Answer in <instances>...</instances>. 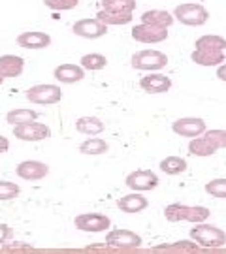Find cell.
Here are the masks:
<instances>
[{
    "mask_svg": "<svg viewBox=\"0 0 226 254\" xmlns=\"http://www.w3.org/2000/svg\"><path fill=\"white\" fill-rule=\"evenodd\" d=\"M226 38L219 34L200 36L190 53V61L198 66H219L226 61Z\"/></svg>",
    "mask_w": 226,
    "mask_h": 254,
    "instance_id": "cell-1",
    "label": "cell"
},
{
    "mask_svg": "<svg viewBox=\"0 0 226 254\" xmlns=\"http://www.w3.org/2000/svg\"><path fill=\"white\" fill-rule=\"evenodd\" d=\"M221 149H226V130L215 128V130H206L202 136L190 137L189 153L192 156H211Z\"/></svg>",
    "mask_w": 226,
    "mask_h": 254,
    "instance_id": "cell-2",
    "label": "cell"
},
{
    "mask_svg": "<svg viewBox=\"0 0 226 254\" xmlns=\"http://www.w3.org/2000/svg\"><path fill=\"white\" fill-rule=\"evenodd\" d=\"M211 211L204 205H183V203H170L164 209V217L168 222H206Z\"/></svg>",
    "mask_w": 226,
    "mask_h": 254,
    "instance_id": "cell-3",
    "label": "cell"
},
{
    "mask_svg": "<svg viewBox=\"0 0 226 254\" xmlns=\"http://www.w3.org/2000/svg\"><path fill=\"white\" fill-rule=\"evenodd\" d=\"M190 237L204 249H219L226 245L225 230L206 222H196L194 228H190Z\"/></svg>",
    "mask_w": 226,
    "mask_h": 254,
    "instance_id": "cell-4",
    "label": "cell"
},
{
    "mask_svg": "<svg viewBox=\"0 0 226 254\" xmlns=\"http://www.w3.org/2000/svg\"><path fill=\"white\" fill-rule=\"evenodd\" d=\"M130 64L134 70H142V72H158L168 66V57L166 53L158 51V49H144L132 55Z\"/></svg>",
    "mask_w": 226,
    "mask_h": 254,
    "instance_id": "cell-5",
    "label": "cell"
},
{
    "mask_svg": "<svg viewBox=\"0 0 226 254\" xmlns=\"http://www.w3.org/2000/svg\"><path fill=\"white\" fill-rule=\"evenodd\" d=\"M173 17H175V21H179L187 27H202L208 23L209 11L202 4L187 2V4H179L173 9Z\"/></svg>",
    "mask_w": 226,
    "mask_h": 254,
    "instance_id": "cell-6",
    "label": "cell"
},
{
    "mask_svg": "<svg viewBox=\"0 0 226 254\" xmlns=\"http://www.w3.org/2000/svg\"><path fill=\"white\" fill-rule=\"evenodd\" d=\"M25 98L30 104H40V106H53L63 100V91L57 85H34L25 92Z\"/></svg>",
    "mask_w": 226,
    "mask_h": 254,
    "instance_id": "cell-7",
    "label": "cell"
},
{
    "mask_svg": "<svg viewBox=\"0 0 226 254\" xmlns=\"http://www.w3.org/2000/svg\"><path fill=\"white\" fill-rule=\"evenodd\" d=\"M106 243L115 251H134L140 249L144 239L138 236L136 232L130 230H123V228H115V230H109L108 236H106Z\"/></svg>",
    "mask_w": 226,
    "mask_h": 254,
    "instance_id": "cell-8",
    "label": "cell"
},
{
    "mask_svg": "<svg viewBox=\"0 0 226 254\" xmlns=\"http://www.w3.org/2000/svg\"><path fill=\"white\" fill-rule=\"evenodd\" d=\"M74 226L87 234H102L111 228V220L102 213H81L74 218Z\"/></svg>",
    "mask_w": 226,
    "mask_h": 254,
    "instance_id": "cell-9",
    "label": "cell"
},
{
    "mask_svg": "<svg viewBox=\"0 0 226 254\" xmlns=\"http://www.w3.org/2000/svg\"><path fill=\"white\" fill-rule=\"evenodd\" d=\"M13 137H17L21 141H42L51 137V128L44 125V123H36V121H30V123H23V125H15L13 127Z\"/></svg>",
    "mask_w": 226,
    "mask_h": 254,
    "instance_id": "cell-10",
    "label": "cell"
},
{
    "mask_svg": "<svg viewBox=\"0 0 226 254\" xmlns=\"http://www.w3.org/2000/svg\"><path fill=\"white\" fill-rule=\"evenodd\" d=\"M125 183L130 190L147 192L158 187V175L151 170H136V172L128 173Z\"/></svg>",
    "mask_w": 226,
    "mask_h": 254,
    "instance_id": "cell-11",
    "label": "cell"
},
{
    "mask_svg": "<svg viewBox=\"0 0 226 254\" xmlns=\"http://www.w3.org/2000/svg\"><path fill=\"white\" fill-rule=\"evenodd\" d=\"M132 40L140 44H160L164 40H168V28L140 23L132 28Z\"/></svg>",
    "mask_w": 226,
    "mask_h": 254,
    "instance_id": "cell-12",
    "label": "cell"
},
{
    "mask_svg": "<svg viewBox=\"0 0 226 254\" xmlns=\"http://www.w3.org/2000/svg\"><path fill=\"white\" fill-rule=\"evenodd\" d=\"M72 32L75 36L85 38V40H96V38L106 36L108 25H104L98 17L96 19H79L72 27Z\"/></svg>",
    "mask_w": 226,
    "mask_h": 254,
    "instance_id": "cell-13",
    "label": "cell"
},
{
    "mask_svg": "<svg viewBox=\"0 0 226 254\" xmlns=\"http://www.w3.org/2000/svg\"><path fill=\"white\" fill-rule=\"evenodd\" d=\"M173 134L181 137H196L202 136L208 128H206V121L200 117H181L172 123Z\"/></svg>",
    "mask_w": 226,
    "mask_h": 254,
    "instance_id": "cell-14",
    "label": "cell"
},
{
    "mask_svg": "<svg viewBox=\"0 0 226 254\" xmlns=\"http://www.w3.org/2000/svg\"><path fill=\"white\" fill-rule=\"evenodd\" d=\"M15 173L23 181H40L49 175V166L40 160H25L15 168Z\"/></svg>",
    "mask_w": 226,
    "mask_h": 254,
    "instance_id": "cell-15",
    "label": "cell"
},
{
    "mask_svg": "<svg viewBox=\"0 0 226 254\" xmlns=\"http://www.w3.org/2000/svg\"><path fill=\"white\" fill-rule=\"evenodd\" d=\"M140 87H142V91L149 92V94H164L172 89V79L164 73L151 72L140 79Z\"/></svg>",
    "mask_w": 226,
    "mask_h": 254,
    "instance_id": "cell-16",
    "label": "cell"
},
{
    "mask_svg": "<svg viewBox=\"0 0 226 254\" xmlns=\"http://www.w3.org/2000/svg\"><path fill=\"white\" fill-rule=\"evenodd\" d=\"M17 46L23 49H45L51 46V36L47 32H40V30L21 32L17 36Z\"/></svg>",
    "mask_w": 226,
    "mask_h": 254,
    "instance_id": "cell-17",
    "label": "cell"
},
{
    "mask_svg": "<svg viewBox=\"0 0 226 254\" xmlns=\"http://www.w3.org/2000/svg\"><path fill=\"white\" fill-rule=\"evenodd\" d=\"M53 77L59 83L72 85V83L81 81L83 77H85V68H83L81 64H70V63L61 64V66H57V68H55Z\"/></svg>",
    "mask_w": 226,
    "mask_h": 254,
    "instance_id": "cell-18",
    "label": "cell"
},
{
    "mask_svg": "<svg viewBox=\"0 0 226 254\" xmlns=\"http://www.w3.org/2000/svg\"><path fill=\"white\" fill-rule=\"evenodd\" d=\"M149 205V201L145 198L142 192H132V194H127V196H123V198H119L117 200V207L123 211V213H127V215H136V213H142L145 211Z\"/></svg>",
    "mask_w": 226,
    "mask_h": 254,
    "instance_id": "cell-19",
    "label": "cell"
},
{
    "mask_svg": "<svg viewBox=\"0 0 226 254\" xmlns=\"http://www.w3.org/2000/svg\"><path fill=\"white\" fill-rule=\"evenodd\" d=\"M25 70V59L17 55H2L0 57V75L6 77H19Z\"/></svg>",
    "mask_w": 226,
    "mask_h": 254,
    "instance_id": "cell-20",
    "label": "cell"
},
{
    "mask_svg": "<svg viewBox=\"0 0 226 254\" xmlns=\"http://www.w3.org/2000/svg\"><path fill=\"white\" fill-rule=\"evenodd\" d=\"M175 17L173 13L166 11V9H147L142 13V23L147 25H154V27H172Z\"/></svg>",
    "mask_w": 226,
    "mask_h": 254,
    "instance_id": "cell-21",
    "label": "cell"
},
{
    "mask_svg": "<svg viewBox=\"0 0 226 254\" xmlns=\"http://www.w3.org/2000/svg\"><path fill=\"white\" fill-rule=\"evenodd\" d=\"M75 130L85 136H98L106 130V125L102 123V119L87 115V117H79L75 121Z\"/></svg>",
    "mask_w": 226,
    "mask_h": 254,
    "instance_id": "cell-22",
    "label": "cell"
},
{
    "mask_svg": "<svg viewBox=\"0 0 226 254\" xmlns=\"http://www.w3.org/2000/svg\"><path fill=\"white\" fill-rule=\"evenodd\" d=\"M38 119V111L30 108H17L8 111L6 115V123L15 127V125H23V123H30V121H36Z\"/></svg>",
    "mask_w": 226,
    "mask_h": 254,
    "instance_id": "cell-23",
    "label": "cell"
},
{
    "mask_svg": "<svg viewBox=\"0 0 226 254\" xmlns=\"http://www.w3.org/2000/svg\"><path fill=\"white\" fill-rule=\"evenodd\" d=\"M109 151V145L106 139L102 137H89L85 139L81 145H79V153L89 154V156H96V154H104Z\"/></svg>",
    "mask_w": 226,
    "mask_h": 254,
    "instance_id": "cell-24",
    "label": "cell"
},
{
    "mask_svg": "<svg viewBox=\"0 0 226 254\" xmlns=\"http://www.w3.org/2000/svg\"><path fill=\"white\" fill-rule=\"evenodd\" d=\"M160 172H164L166 175H179L187 170V160L181 156H166L164 160H160Z\"/></svg>",
    "mask_w": 226,
    "mask_h": 254,
    "instance_id": "cell-25",
    "label": "cell"
},
{
    "mask_svg": "<svg viewBox=\"0 0 226 254\" xmlns=\"http://www.w3.org/2000/svg\"><path fill=\"white\" fill-rule=\"evenodd\" d=\"M132 15L134 13H115V11H108V9H100L96 13V17L104 23V25H128L132 23Z\"/></svg>",
    "mask_w": 226,
    "mask_h": 254,
    "instance_id": "cell-26",
    "label": "cell"
},
{
    "mask_svg": "<svg viewBox=\"0 0 226 254\" xmlns=\"http://www.w3.org/2000/svg\"><path fill=\"white\" fill-rule=\"evenodd\" d=\"M79 64H81L85 70H89V72H98V70H104L108 66V59L100 53H89V55H83Z\"/></svg>",
    "mask_w": 226,
    "mask_h": 254,
    "instance_id": "cell-27",
    "label": "cell"
},
{
    "mask_svg": "<svg viewBox=\"0 0 226 254\" xmlns=\"http://www.w3.org/2000/svg\"><path fill=\"white\" fill-rule=\"evenodd\" d=\"M102 9L115 13H134L136 0H102Z\"/></svg>",
    "mask_w": 226,
    "mask_h": 254,
    "instance_id": "cell-28",
    "label": "cell"
},
{
    "mask_svg": "<svg viewBox=\"0 0 226 254\" xmlns=\"http://www.w3.org/2000/svg\"><path fill=\"white\" fill-rule=\"evenodd\" d=\"M198 243L192 239V241H175V243H168V245H158L154 247V251H168V253H194L198 251Z\"/></svg>",
    "mask_w": 226,
    "mask_h": 254,
    "instance_id": "cell-29",
    "label": "cell"
},
{
    "mask_svg": "<svg viewBox=\"0 0 226 254\" xmlns=\"http://www.w3.org/2000/svg\"><path fill=\"white\" fill-rule=\"evenodd\" d=\"M204 190L208 192L209 196H213V198L226 200V179L225 177H221V179H211L209 183H206Z\"/></svg>",
    "mask_w": 226,
    "mask_h": 254,
    "instance_id": "cell-30",
    "label": "cell"
},
{
    "mask_svg": "<svg viewBox=\"0 0 226 254\" xmlns=\"http://www.w3.org/2000/svg\"><path fill=\"white\" fill-rule=\"evenodd\" d=\"M21 194V187L17 183H11V181H0V201H8L17 198Z\"/></svg>",
    "mask_w": 226,
    "mask_h": 254,
    "instance_id": "cell-31",
    "label": "cell"
},
{
    "mask_svg": "<svg viewBox=\"0 0 226 254\" xmlns=\"http://www.w3.org/2000/svg\"><path fill=\"white\" fill-rule=\"evenodd\" d=\"M45 8L55 9V11H66V9H74L79 0H44Z\"/></svg>",
    "mask_w": 226,
    "mask_h": 254,
    "instance_id": "cell-32",
    "label": "cell"
},
{
    "mask_svg": "<svg viewBox=\"0 0 226 254\" xmlns=\"http://www.w3.org/2000/svg\"><path fill=\"white\" fill-rule=\"evenodd\" d=\"M2 251L4 253H32L34 247L25 241H11V243H2Z\"/></svg>",
    "mask_w": 226,
    "mask_h": 254,
    "instance_id": "cell-33",
    "label": "cell"
},
{
    "mask_svg": "<svg viewBox=\"0 0 226 254\" xmlns=\"http://www.w3.org/2000/svg\"><path fill=\"white\" fill-rule=\"evenodd\" d=\"M13 237V228H9L8 224H0V245L6 243Z\"/></svg>",
    "mask_w": 226,
    "mask_h": 254,
    "instance_id": "cell-34",
    "label": "cell"
},
{
    "mask_svg": "<svg viewBox=\"0 0 226 254\" xmlns=\"http://www.w3.org/2000/svg\"><path fill=\"white\" fill-rule=\"evenodd\" d=\"M217 77L221 79V81L226 83V63L219 64V66H217Z\"/></svg>",
    "mask_w": 226,
    "mask_h": 254,
    "instance_id": "cell-35",
    "label": "cell"
},
{
    "mask_svg": "<svg viewBox=\"0 0 226 254\" xmlns=\"http://www.w3.org/2000/svg\"><path fill=\"white\" fill-rule=\"evenodd\" d=\"M8 149H9V139H8V137H4L2 134H0V154L6 153Z\"/></svg>",
    "mask_w": 226,
    "mask_h": 254,
    "instance_id": "cell-36",
    "label": "cell"
},
{
    "mask_svg": "<svg viewBox=\"0 0 226 254\" xmlns=\"http://www.w3.org/2000/svg\"><path fill=\"white\" fill-rule=\"evenodd\" d=\"M2 83H4V77H2V75H0V85H2Z\"/></svg>",
    "mask_w": 226,
    "mask_h": 254,
    "instance_id": "cell-37",
    "label": "cell"
}]
</instances>
